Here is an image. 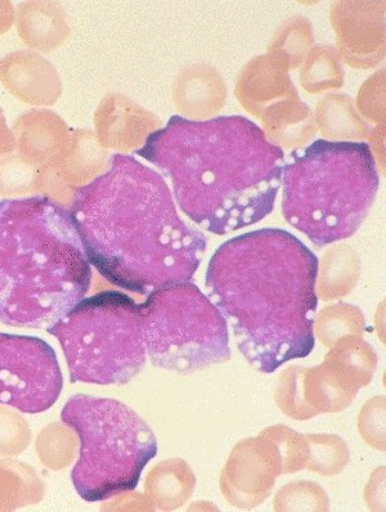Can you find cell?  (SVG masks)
Wrapping results in <instances>:
<instances>
[{
    "label": "cell",
    "mask_w": 386,
    "mask_h": 512,
    "mask_svg": "<svg viewBox=\"0 0 386 512\" xmlns=\"http://www.w3.org/2000/svg\"><path fill=\"white\" fill-rule=\"evenodd\" d=\"M89 263L112 285L139 295L191 282L208 240L181 218L163 175L116 154L75 191L69 211Z\"/></svg>",
    "instance_id": "cell-1"
},
{
    "label": "cell",
    "mask_w": 386,
    "mask_h": 512,
    "mask_svg": "<svg viewBox=\"0 0 386 512\" xmlns=\"http://www.w3.org/2000/svg\"><path fill=\"white\" fill-rule=\"evenodd\" d=\"M318 269V256L285 229H257L215 250L208 298L255 370L273 374L313 352Z\"/></svg>",
    "instance_id": "cell-2"
},
{
    "label": "cell",
    "mask_w": 386,
    "mask_h": 512,
    "mask_svg": "<svg viewBox=\"0 0 386 512\" xmlns=\"http://www.w3.org/2000/svg\"><path fill=\"white\" fill-rule=\"evenodd\" d=\"M136 154L172 184L182 213L218 236L272 213L285 164L284 150L241 115L201 121L174 115Z\"/></svg>",
    "instance_id": "cell-3"
},
{
    "label": "cell",
    "mask_w": 386,
    "mask_h": 512,
    "mask_svg": "<svg viewBox=\"0 0 386 512\" xmlns=\"http://www.w3.org/2000/svg\"><path fill=\"white\" fill-rule=\"evenodd\" d=\"M91 285V263L69 211L44 196L0 201L3 325L47 330Z\"/></svg>",
    "instance_id": "cell-4"
},
{
    "label": "cell",
    "mask_w": 386,
    "mask_h": 512,
    "mask_svg": "<svg viewBox=\"0 0 386 512\" xmlns=\"http://www.w3.org/2000/svg\"><path fill=\"white\" fill-rule=\"evenodd\" d=\"M281 184L286 222L322 249L356 235L380 177L367 143L317 139L290 155Z\"/></svg>",
    "instance_id": "cell-5"
},
{
    "label": "cell",
    "mask_w": 386,
    "mask_h": 512,
    "mask_svg": "<svg viewBox=\"0 0 386 512\" xmlns=\"http://www.w3.org/2000/svg\"><path fill=\"white\" fill-rule=\"evenodd\" d=\"M61 420L80 440L71 480L84 501H106L134 491L148 462L157 456L154 431L115 399L76 394L65 404Z\"/></svg>",
    "instance_id": "cell-6"
},
{
    "label": "cell",
    "mask_w": 386,
    "mask_h": 512,
    "mask_svg": "<svg viewBox=\"0 0 386 512\" xmlns=\"http://www.w3.org/2000/svg\"><path fill=\"white\" fill-rule=\"evenodd\" d=\"M47 332L64 350L73 384L125 385L146 366L141 305L120 291L82 300Z\"/></svg>",
    "instance_id": "cell-7"
},
{
    "label": "cell",
    "mask_w": 386,
    "mask_h": 512,
    "mask_svg": "<svg viewBox=\"0 0 386 512\" xmlns=\"http://www.w3.org/2000/svg\"><path fill=\"white\" fill-rule=\"evenodd\" d=\"M139 305L147 356L155 367L192 374L230 361L227 321L199 286L164 287Z\"/></svg>",
    "instance_id": "cell-8"
},
{
    "label": "cell",
    "mask_w": 386,
    "mask_h": 512,
    "mask_svg": "<svg viewBox=\"0 0 386 512\" xmlns=\"http://www.w3.org/2000/svg\"><path fill=\"white\" fill-rule=\"evenodd\" d=\"M62 388L60 363L47 341L0 332V404L37 415L55 406Z\"/></svg>",
    "instance_id": "cell-9"
},
{
    "label": "cell",
    "mask_w": 386,
    "mask_h": 512,
    "mask_svg": "<svg viewBox=\"0 0 386 512\" xmlns=\"http://www.w3.org/2000/svg\"><path fill=\"white\" fill-rule=\"evenodd\" d=\"M0 82L17 100L31 106H53L62 94L55 65L33 51H16L0 61Z\"/></svg>",
    "instance_id": "cell-10"
},
{
    "label": "cell",
    "mask_w": 386,
    "mask_h": 512,
    "mask_svg": "<svg viewBox=\"0 0 386 512\" xmlns=\"http://www.w3.org/2000/svg\"><path fill=\"white\" fill-rule=\"evenodd\" d=\"M12 132L19 155L39 169L57 168L71 138L69 125L49 110L26 112L15 121Z\"/></svg>",
    "instance_id": "cell-11"
},
{
    "label": "cell",
    "mask_w": 386,
    "mask_h": 512,
    "mask_svg": "<svg viewBox=\"0 0 386 512\" xmlns=\"http://www.w3.org/2000/svg\"><path fill=\"white\" fill-rule=\"evenodd\" d=\"M16 26L22 42L43 53L61 47L71 33L64 7L51 0L22 2L17 8Z\"/></svg>",
    "instance_id": "cell-12"
},
{
    "label": "cell",
    "mask_w": 386,
    "mask_h": 512,
    "mask_svg": "<svg viewBox=\"0 0 386 512\" xmlns=\"http://www.w3.org/2000/svg\"><path fill=\"white\" fill-rule=\"evenodd\" d=\"M46 487L33 467L0 461V511H13L43 500Z\"/></svg>",
    "instance_id": "cell-13"
},
{
    "label": "cell",
    "mask_w": 386,
    "mask_h": 512,
    "mask_svg": "<svg viewBox=\"0 0 386 512\" xmlns=\"http://www.w3.org/2000/svg\"><path fill=\"white\" fill-rule=\"evenodd\" d=\"M94 141L89 132L76 130L71 133L70 143L60 165L53 169L74 192L79 187L92 182L94 175L100 173L102 163L94 160Z\"/></svg>",
    "instance_id": "cell-14"
},
{
    "label": "cell",
    "mask_w": 386,
    "mask_h": 512,
    "mask_svg": "<svg viewBox=\"0 0 386 512\" xmlns=\"http://www.w3.org/2000/svg\"><path fill=\"white\" fill-rule=\"evenodd\" d=\"M40 169L20 155L0 159V196L39 193Z\"/></svg>",
    "instance_id": "cell-15"
},
{
    "label": "cell",
    "mask_w": 386,
    "mask_h": 512,
    "mask_svg": "<svg viewBox=\"0 0 386 512\" xmlns=\"http://www.w3.org/2000/svg\"><path fill=\"white\" fill-rule=\"evenodd\" d=\"M75 447L73 434L58 424L47 426L37 440L40 461L53 470L65 469L70 465L75 457Z\"/></svg>",
    "instance_id": "cell-16"
},
{
    "label": "cell",
    "mask_w": 386,
    "mask_h": 512,
    "mask_svg": "<svg viewBox=\"0 0 386 512\" xmlns=\"http://www.w3.org/2000/svg\"><path fill=\"white\" fill-rule=\"evenodd\" d=\"M30 440L31 431L24 417L0 408V455H20Z\"/></svg>",
    "instance_id": "cell-17"
},
{
    "label": "cell",
    "mask_w": 386,
    "mask_h": 512,
    "mask_svg": "<svg viewBox=\"0 0 386 512\" xmlns=\"http://www.w3.org/2000/svg\"><path fill=\"white\" fill-rule=\"evenodd\" d=\"M15 150L16 138L13 136L12 130L8 128L6 116L0 107V159L12 155Z\"/></svg>",
    "instance_id": "cell-18"
},
{
    "label": "cell",
    "mask_w": 386,
    "mask_h": 512,
    "mask_svg": "<svg viewBox=\"0 0 386 512\" xmlns=\"http://www.w3.org/2000/svg\"><path fill=\"white\" fill-rule=\"evenodd\" d=\"M16 22V11L10 0H0V37L11 30Z\"/></svg>",
    "instance_id": "cell-19"
}]
</instances>
